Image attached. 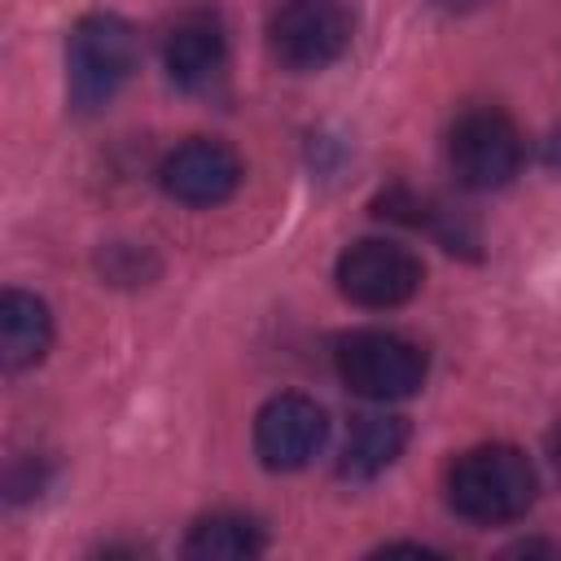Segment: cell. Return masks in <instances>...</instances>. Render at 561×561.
I'll list each match as a JSON object with an SVG mask.
<instances>
[{"instance_id":"cell-5","label":"cell","mask_w":561,"mask_h":561,"mask_svg":"<svg viewBox=\"0 0 561 561\" xmlns=\"http://www.w3.org/2000/svg\"><path fill=\"white\" fill-rule=\"evenodd\" d=\"M447 162H451V175L465 184V188H500L517 175L522 167V136L517 127L482 105V110H465L456 123H451V136H447Z\"/></svg>"},{"instance_id":"cell-6","label":"cell","mask_w":561,"mask_h":561,"mask_svg":"<svg viewBox=\"0 0 561 561\" xmlns=\"http://www.w3.org/2000/svg\"><path fill=\"white\" fill-rule=\"evenodd\" d=\"M425 280L421 259L399 245V241H355L342 250L337 259V289L346 302L368 307V311H386V307H403Z\"/></svg>"},{"instance_id":"cell-1","label":"cell","mask_w":561,"mask_h":561,"mask_svg":"<svg viewBox=\"0 0 561 561\" xmlns=\"http://www.w3.org/2000/svg\"><path fill=\"white\" fill-rule=\"evenodd\" d=\"M535 491H539L535 465L526 460V451L508 443H482L456 456L447 473V504L478 526L517 522L535 504Z\"/></svg>"},{"instance_id":"cell-9","label":"cell","mask_w":561,"mask_h":561,"mask_svg":"<svg viewBox=\"0 0 561 561\" xmlns=\"http://www.w3.org/2000/svg\"><path fill=\"white\" fill-rule=\"evenodd\" d=\"M162 61L175 88L184 92H206L219 83L224 66H228V39L224 26L210 13H188L167 31L162 44Z\"/></svg>"},{"instance_id":"cell-7","label":"cell","mask_w":561,"mask_h":561,"mask_svg":"<svg viewBox=\"0 0 561 561\" xmlns=\"http://www.w3.org/2000/svg\"><path fill=\"white\" fill-rule=\"evenodd\" d=\"M158 184L167 197H175L184 206H219L241 184V158L232 145L215 140V136H188L184 145H175L162 158Z\"/></svg>"},{"instance_id":"cell-11","label":"cell","mask_w":561,"mask_h":561,"mask_svg":"<svg viewBox=\"0 0 561 561\" xmlns=\"http://www.w3.org/2000/svg\"><path fill=\"white\" fill-rule=\"evenodd\" d=\"M403 447H408V421L403 416H390V412L355 416V425L346 430V443H342L337 473L368 482V478L386 473L403 456Z\"/></svg>"},{"instance_id":"cell-3","label":"cell","mask_w":561,"mask_h":561,"mask_svg":"<svg viewBox=\"0 0 561 561\" xmlns=\"http://www.w3.org/2000/svg\"><path fill=\"white\" fill-rule=\"evenodd\" d=\"M355 18L346 0H276L267 13V48L294 75L333 66L351 44Z\"/></svg>"},{"instance_id":"cell-2","label":"cell","mask_w":561,"mask_h":561,"mask_svg":"<svg viewBox=\"0 0 561 561\" xmlns=\"http://www.w3.org/2000/svg\"><path fill=\"white\" fill-rule=\"evenodd\" d=\"M136 70V31L118 13H88L66 44V92L79 114L105 110Z\"/></svg>"},{"instance_id":"cell-10","label":"cell","mask_w":561,"mask_h":561,"mask_svg":"<svg viewBox=\"0 0 561 561\" xmlns=\"http://www.w3.org/2000/svg\"><path fill=\"white\" fill-rule=\"evenodd\" d=\"M53 346V316L48 302L26 289L0 294V364L9 373L35 368Z\"/></svg>"},{"instance_id":"cell-13","label":"cell","mask_w":561,"mask_h":561,"mask_svg":"<svg viewBox=\"0 0 561 561\" xmlns=\"http://www.w3.org/2000/svg\"><path fill=\"white\" fill-rule=\"evenodd\" d=\"M548 460H552V469H557V478H561V421L548 430Z\"/></svg>"},{"instance_id":"cell-8","label":"cell","mask_w":561,"mask_h":561,"mask_svg":"<svg viewBox=\"0 0 561 561\" xmlns=\"http://www.w3.org/2000/svg\"><path fill=\"white\" fill-rule=\"evenodd\" d=\"M329 438L324 408L307 394H276L254 416V451L267 469H302Z\"/></svg>"},{"instance_id":"cell-4","label":"cell","mask_w":561,"mask_h":561,"mask_svg":"<svg viewBox=\"0 0 561 561\" xmlns=\"http://www.w3.org/2000/svg\"><path fill=\"white\" fill-rule=\"evenodd\" d=\"M333 364H337V377L355 394L377 399V403L408 399L425 381V351L399 333H386V329L342 333L333 346Z\"/></svg>"},{"instance_id":"cell-12","label":"cell","mask_w":561,"mask_h":561,"mask_svg":"<svg viewBox=\"0 0 561 561\" xmlns=\"http://www.w3.org/2000/svg\"><path fill=\"white\" fill-rule=\"evenodd\" d=\"M267 548L263 530L254 517L241 513H210L202 522H193L188 539H184V557L193 561H241V557H259Z\"/></svg>"}]
</instances>
